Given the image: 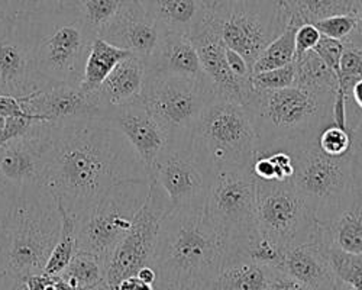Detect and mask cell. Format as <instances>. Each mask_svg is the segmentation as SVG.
Wrapping results in <instances>:
<instances>
[{
    "label": "cell",
    "instance_id": "obj_1",
    "mask_svg": "<svg viewBox=\"0 0 362 290\" xmlns=\"http://www.w3.org/2000/svg\"><path fill=\"white\" fill-rule=\"evenodd\" d=\"M144 180L141 158L109 120L45 124L41 185L76 221L115 186Z\"/></svg>",
    "mask_w": 362,
    "mask_h": 290
},
{
    "label": "cell",
    "instance_id": "obj_2",
    "mask_svg": "<svg viewBox=\"0 0 362 290\" xmlns=\"http://www.w3.org/2000/svg\"><path fill=\"white\" fill-rule=\"evenodd\" d=\"M229 258L225 237L203 208L171 211L161 222L151 266L156 290H207Z\"/></svg>",
    "mask_w": 362,
    "mask_h": 290
},
{
    "label": "cell",
    "instance_id": "obj_3",
    "mask_svg": "<svg viewBox=\"0 0 362 290\" xmlns=\"http://www.w3.org/2000/svg\"><path fill=\"white\" fill-rule=\"evenodd\" d=\"M334 92H312L300 87L255 91L244 105L257 134V154H288L317 139L335 124Z\"/></svg>",
    "mask_w": 362,
    "mask_h": 290
},
{
    "label": "cell",
    "instance_id": "obj_4",
    "mask_svg": "<svg viewBox=\"0 0 362 290\" xmlns=\"http://www.w3.org/2000/svg\"><path fill=\"white\" fill-rule=\"evenodd\" d=\"M59 231L57 200L41 183L15 187L0 240V270L18 280L44 273Z\"/></svg>",
    "mask_w": 362,
    "mask_h": 290
},
{
    "label": "cell",
    "instance_id": "obj_5",
    "mask_svg": "<svg viewBox=\"0 0 362 290\" xmlns=\"http://www.w3.org/2000/svg\"><path fill=\"white\" fill-rule=\"evenodd\" d=\"M31 40L35 74L44 89L80 86L84 66L96 35L74 6L19 13Z\"/></svg>",
    "mask_w": 362,
    "mask_h": 290
},
{
    "label": "cell",
    "instance_id": "obj_6",
    "mask_svg": "<svg viewBox=\"0 0 362 290\" xmlns=\"http://www.w3.org/2000/svg\"><path fill=\"white\" fill-rule=\"evenodd\" d=\"M187 149L210 183L222 171L251 168L258 142L244 106L215 96L193 124Z\"/></svg>",
    "mask_w": 362,
    "mask_h": 290
},
{
    "label": "cell",
    "instance_id": "obj_7",
    "mask_svg": "<svg viewBox=\"0 0 362 290\" xmlns=\"http://www.w3.org/2000/svg\"><path fill=\"white\" fill-rule=\"evenodd\" d=\"M293 183L319 224L334 221L354 199L351 153L342 157L325 154L317 139L291 153Z\"/></svg>",
    "mask_w": 362,
    "mask_h": 290
},
{
    "label": "cell",
    "instance_id": "obj_8",
    "mask_svg": "<svg viewBox=\"0 0 362 290\" xmlns=\"http://www.w3.org/2000/svg\"><path fill=\"white\" fill-rule=\"evenodd\" d=\"M209 22L252 70L257 58L288 26L290 16L281 0H221Z\"/></svg>",
    "mask_w": 362,
    "mask_h": 290
},
{
    "label": "cell",
    "instance_id": "obj_9",
    "mask_svg": "<svg viewBox=\"0 0 362 290\" xmlns=\"http://www.w3.org/2000/svg\"><path fill=\"white\" fill-rule=\"evenodd\" d=\"M204 215L225 237L229 248L228 260L245 257L247 245L258 231L252 170H226L210 180Z\"/></svg>",
    "mask_w": 362,
    "mask_h": 290
},
{
    "label": "cell",
    "instance_id": "obj_10",
    "mask_svg": "<svg viewBox=\"0 0 362 290\" xmlns=\"http://www.w3.org/2000/svg\"><path fill=\"white\" fill-rule=\"evenodd\" d=\"M149 190L148 180L125 182L110 189L96 205L76 221L77 251L99 257L105 266L131 229Z\"/></svg>",
    "mask_w": 362,
    "mask_h": 290
},
{
    "label": "cell",
    "instance_id": "obj_11",
    "mask_svg": "<svg viewBox=\"0 0 362 290\" xmlns=\"http://www.w3.org/2000/svg\"><path fill=\"white\" fill-rule=\"evenodd\" d=\"M216 95L209 80L183 77H145L139 102L168 137V145L187 147L197 116Z\"/></svg>",
    "mask_w": 362,
    "mask_h": 290
},
{
    "label": "cell",
    "instance_id": "obj_12",
    "mask_svg": "<svg viewBox=\"0 0 362 290\" xmlns=\"http://www.w3.org/2000/svg\"><path fill=\"white\" fill-rule=\"evenodd\" d=\"M257 228L283 250L319 240L320 224L293 183L255 179Z\"/></svg>",
    "mask_w": 362,
    "mask_h": 290
},
{
    "label": "cell",
    "instance_id": "obj_13",
    "mask_svg": "<svg viewBox=\"0 0 362 290\" xmlns=\"http://www.w3.org/2000/svg\"><path fill=\"white\" fill-rule=\"evenodd\" d=\"M149 190L134 216L131 229L117 244L105 266V283L115 290L119 282L136 276L139 269L153 261L163 219L171 212V203L156 179H149Z\"/></svg>",
    "mask_w": 362,
    "mask_h": 290
},
{
    "label": "cell",
    "instance_id": "obj_14",
    "mask_svg": "<svg viewBox=\"0 0 362 290\" xmlns=\"http://www.w3.org/2000/svg\"><path fill=\"white\" fill-rule=\"evenodd\" d=\"M40 91L25 22L21 15H6L0 19V95L21 99Z\"/></svg>",
    "mask_w": 362,
    "mask_h": 290
},
{
    "label": "cell",
    "instance_id": "obj_15",
    "mask_svg": "<svg viewBox=\"0 0 362 290\" xmlns=\"http://www.w3.org/2000/svg\"><path fill=\"white\" fill-rule=\"evenodd\" d=\"M149 179H156L164 189L171 203V211L204 207L209 182L193 161L187 147L167 145Z\"/></svg>",
    "mask_w": 362,
    "mask_h": 290
},
{
    "label": "cell",
    "instance_id": "obj_16",
    "mask_svg": "<svg viewBox=\"0 0 362 290\" xmlns=\"http://www.w3.org/2000/svg\"><path fill=\"white\" fill-rule=\"evenodd\" d=\"M25 110L49 124H63L84 118H103L96 92H84L80 86L57 84L19 99Z\"/></svg>",
    "mask_w": 362,
    "mask_h": 290
},
{
    "label": "cell",
    "instance_id": "obj_17",
    "mask_svg": "<svg viewBox=\"0 0 362 290\" xmlns=\"http://www.w3.org/2000/svg\"><path fill=\"white\" fill-rule=\"evenodd\" d=\"M164 33L145 12L139 0H128L100 29L98 37L146 62L158 47Z\"/></svg>",
    "mask_w": 362,
    "mask_h": 290
},
{
    "label": "cell",
    "instance_id": "obj_18",
    "mask_svg": "<svg viewBox=\"0 0 362 290\" xmlns=\"http://www.w3.org/2000/svg\"><path fill=\"white\" fill-rule=\"evenodd\" d=\"M103 118L109 120L124 134L141 158L149 178L158 157L168 145V137L154 116L136 100L129 105L107 109L103 113Z\"/></svg>",
    "mask_w": 362,
    "mask_h": 290
},
{
    "label": "cell",
    "instance_id": "obj_19",
    "mask_svg": "<svg viewBox=\"0 0 362 290\" xmlns=\"http://www.w3.org/2000/svg\"><path fill=\"white\" fill-rule=\"evenodd\" d=\"M190 40L199 54L202 69L216 95L244 106L254 92L252 83L239 80L232 73L226 62V45L215 28L207 21Z\"/></svg>",
    "mask_w": 362,
    "mask_h": 290
},
{
    "label": "cell",
    "instance_id": "obj_20",
    "mask_svg": "<svg viewBox=\"0 0 362 290\" xmlns=\"http://www.w3.org/2000/svg\"><path fill=\"white\" fill-rule=\"evenodd\" d=\"M45 124L37 122L26 135L0 145V180L16 189L41 183Z\"/></svg>",
    "mask_w": 362,
    "mask_h": 290
},
{
    "label": "cell",
    "instance_id": "obj_21",
    "mask_svg": "<svg viewBox=\"0 0 362 290\" xmlns=\"http://www.w3.org/2000/svg\"><path fill=\"white\" fill-rule=\"evenodd\" d=\"M146 77H183L207 80L194 44L186 35L164 34L156 51L145 62Z\"/></svg>",
    "mask_w": 362,
    "mask_h": 290
},
{
    "label": "cell",
    "instance_id": "obj_22",
    "mask_svg": "<svg viewBox=\"0 0 362 290\" xmlns=\"http://www.w3.org/2000/svg\"><path fill=\"white\" fill-rule=\"evenodd\" d=\"M280 270L312 290H337L339 283L319 241L286 250Z\"/></svg>",
    "mask_w": 362,
    "mask_h": 290
},
{
    "label": "cell",
    "instance_id": "obj_23",
    "mask_svg": "<svg viewBox=\"0 0 362 290\" xmlns=\"http://www.w3.org/2000/svg\"><path fill=\"white\" fill-rule=\"evenodd\" d=\"M164 34L192 37L209 21L210 11L200 0H139Z\"/></svg>",
    "mask_w": 362,
    "mask_h": 290
},
{
    "label": "cell",
    "instance_id": "obj_24",
    "mask_svg": "<svg viewBox=\"0 0 362 290\" xmlns=\"http://www.w3.org/2000/svg\"><path fill=\"white\" fill-rule=\"evenodd\" d=\"M146 77L145 62L135 55L124 58L105 79L96 91V96L103 109L117 108L139 100Z\"/></svg>",
    "mask_w": 362,
    "mask_h": 290
},
{
    "label": "cell",
    "instance_id": "obj_25",
    "mask_svg": "<svg viewBox=\"0 0 362 290\" xmlns=\"http://www.w3.org/2000/svg\"><path fill=\"white\" fill-rule=\"evenodd\" d=\"M317 241L325 247L362 255V192H354L351 205L334 221L320 224Z\"/></svg>",
    "mask_w": 362,
    "mask_h": 290
},
{
    "label": "cell",
    "instance_id": "obj_26",
    "mask_svg": "<svg viewBox=\"0 0 362 290\" xmlns=\"http://www.w3.org/2000/svg\"><path fill=\"white\" fill-rule=\"evenodd\" d=\"M271 267L247 257L228 260L207 290H267Z\"/></svg>",
    "mask_w": 362,
    "mask_h": 290
},
{
    "label": "cell",
    "instance_id": "obj_27",
    "mask_svg": "<svg viewBox=\"0 0 362 290\" xmlns=\"http://www.w3.org/2000/svg\"><path fill=\"white\" fill-rule=\"evenodd\" d=\"M131 54L125 50H120L107 41L96 37L90 47V52L84 66L83 80L80 89L90 93L96 92L110 71Z\"/></svg>",
    "mask_w": 362,
    "mask_h": 290
},
{
    "label": "cell",
    "instance_id": "obj_28",
    "mask_svg": "<svg viewBox=\"0 0 362 290\" xmlns=\"http://www.w3.org/2000/svg\"><path fill=\"white\" fill-rule=\"evenodd\" d=\"M362 79V51L345 42V50L339 62L338 87L334 102V121L337 125L349 131L348 125V102L355 83Z\"/></svg>",
    "mask_w": 362,
    "mask_h": 290
},
{
    "label": "cell",
    "instance_id": "obj_29",
    "mask_svg": "<svg viewBox=\"0 0 362 290\" xmlns=\"http://www.w3.org/2000/svg\"><path fill=\"white\" fill-rule=\"evenodd\" d=\"M290 23H316L335 15L354 13L361 0H281Z\"/></svg>",
    "mask_w": 362,
    "mask_h": 290
},
{
    "label": "cell",
    "instance_id": "obj_30",
    "mask_svg": "<svg viewBox=\"0 0 362 290\" xmlns=\"http://www.w3.org/2000/svg\"><path fill=\"white\" fill-rule=\"evenodd\" d=\"M294 86L312 92H337L338 77L316 51H309L294 60Z\"/></svg>",
    "mask_w": 362,
    "mask_h": 290
},
{
    "label": "cell",
    "instance_id": "obj_31",
    "mask_svg": "<svg viewBox=\"0 0 362 290\" xmlns=\"http://www.w3.org/2000/svg\"><path fill=\"white\" fill-rule=\"evenodd\" d=\"M62 276L77 289H92L105 283V263L90 253L76 251Z\"/></svg>",
    "mask_w": 362,
    "mask_h": 290
},
{
    "label": "cell",
    "instance_id": "obj_32",
    "mask_svg": "<svg viewBox=\"0 0 362 290\" xmlns=\"http://www.w3.org/2000/svg\"><path fill=\"white\" fill-rule=\"evenodd\" d=\"M57 207L62 215V231H59L58 241L47 261L44 273L48 276H57L62 273L70 263V260L77 251L76 238V219L63 208L62 203L57 202Z\"/></svg>",
    "mask_w": 362,
    "mask_h": 290
},
{
    "label": "cell",
    "instance_id": "obj_33",
    "mask_svg": "<svg viewBox=\"0 0 362 290\" xmlns=\"http://www.w3.org/2000/svg\"><path fill=\"white\" fill-rule=\"evenodd\" d=\"M296 29H297V25L288 23V26L284 29V31L257 58V62L252 66V74L280 69L294 63Z\"/></svg>",
    "mask_w": 362,
    "mask_h": 290
},
{
    "label": "cell",
    "instance_id": "obj_34",
    "mask_svg": "<svg viewBox=\"0 0 362 290\" xmlns=\"http://www.w3.org/2000/svg\"><path fill=\"white\" fill-rule=\"evenodd\" d=\"M128 0H73L81 21L96 37Z\"/></svg>",
    "mask_w": 362,
    "mask_h": 290
},
{
    "label": "cell",
    "instance_id": "obj_35",
    "mask_svg": "<svg viewBox=\"0 0 362 290\" xmlns=\"http://www.w3.org/2000/svg\"><path fill=\"white\" fill-rule=\"evenodd\" d=\"M322 247L335 276L352 289L362 290V255L351 254L335 247Z\"/></svg>",
    "mask_w": 362,
    "mask_h": 290
},
{
    "label": "cell",
    "instance_id": "obj_36",
    "mask_svg": "<svg viewBox=\"0 0 362 290\" xmlns=\"http://www.w3.org/2000/svg\"><path fill=\"white\" fill-rule=\"evenodd\" d=\"M319 149L332 157H342L351 153L352 149V135L349 131L342 127L332 124L326 127L319 138H317Z\"/></svg>",
    "mask_w": 362,
    "mask_h": 290
},
{
    "label": "cell",
    "instance_id": "obj_37",
    "mask_svg": "<svg viewBox=\"0 0 362 290\" xmlns=\"http://www.w3.org/2000/svg\"><path fill=\"white\" fill-rule=\"evenodd\" d=\"M296 81V66L294 63L268 70L262 73L252 74L251 83L255 91H280L287 89V87H293Z\"/></svg>",
    "mask_w": 362,
    "mask_h": 290
},
{
    "label": "cell",
    "instance_id": "obj_38",
    "mask_svg": "<svg viewBox=\"0 0 362 290\" xmlns=\"http://www.w3.org/2000/svg\"><path fill=\"white\" fill-rule=\"evenodd\" d=\"M355 25H356L355 13L329 16L315 23L322 37H326L330 40H338V41H345L352 34Z\"/></svg>",
    "mask_w": 362,
    "mask_h": 290
},
{
    "label": "cell",
    "instance_id": "obj_39",
    "mask_svg": "<svg viewBox=\"0 0 362 290\" xmlns=\"http://www.w3.org/2000/svg\"><path fill=\"white\" fill-rule=\"evenodd\" d=\"M71 5L73 0H5V9L11 16L29 12L52 11Z\"/></svg>",
    "mask_w": 362,
    "mask_h": 290
},
{
    "label": "cell",
    "instance_id": "obj_40",
    "mask_svg": "<svg viewBox=\"0 0 362 290\" xmlns=\"http://www.w3.org/2000/svg\"><path fill=\"white\" fill-rule=\"evenodd\" d=\"M345 50V42L338 40H330L326 37H322L319 44L315 47L313 51H316L322 60L329 66V69L335 73V76H339V62L341 55Z\"/></svg>",
    "mask_w": 362,
    "mask_h": 290
},
{
    "label": "cell",
    "instance_id": "obj_41",
    "mask_svg": "<svg viewBox=\"0 0 362 290\" xmlns=\"http://www.w3.org/2000/svg\"><path fill=\"white\" fill-rule=\"evenodd\" d=\"M322 38V34L319 33V29L315 26V23H303L297 26L296 29V35H294V42H296V58H300L301 55H305L309 51H313L315 47L319 44Z\"/></svg>",
    "mask_w": 362,
    "mask_h": 290
},
{
    "label": "cell",
    "instance_id": "obj_42",
    "mask_svg": "<svg viewBox=\"0 0 362 290\" xmlns=\"http://www.w3.org/2000/svg\"><path fill=\"white\" fill-rule=\"evenodd\" d=\"M352 173H354V187L356 192H362V120L356 127L352 128Z\"/></svg>",
    "mask_w": 362,
    "mask_h": 290
},
{
    "label": "cell",
    "instance_id": "obj_43",
    "mask_svg": "<svg viewBox=\"0 0 362 290\" xmlns=\"http://www.w3.org/2000/svg\"><path fill=\"white\" fill-rule=\"evenodd\" d=\"M267 290H312L280 269H271Z\"/></svg>",
    "mask_w": 362,
    "mask_h": 290
},
{
    "label": "cell",
    "instance_id": "obj_44",
    "mask_svg": "<svg viewBox=\"0 0 362 290\" xmlns=\"http://www.w3.org/2000/svg\"><path fill=\"white\" fill-rule=\"evenodd\" d=\"M226 62L232 70V73L239 79L243 80L245 83H251V79H252V70L250 67V64L247 63L245 58L238 54L236 51L230 50L226 47Z\"/></svg>",
    "mask_w": 362,
    "mask_h": 290
},
{
    "label": "cell",
    "instance_id": "obj_45",
    "mask_svg": "<svg viewBox=\"0 0 362 290\" xmlns=\"http://www.w3.org/2000/svg\"><path fill=\"white\" fill-rule=\"evenodd\" d=\"M0 115H4L5 118H9V116H28V118H40V116L28 113L18 98L2 96V95H0ZM40 120H42V118H40Z\"/></svg>",
    "mask_w": 362,
    "mask_h": 290
},
{
    "label": "cell",
    "instance_id": "obj_46",
    "mask_svg": "<svg viewBox=\"0 0 362 290\" xmlns=\"http://www.w3.org/2000/svg\"><path fill=\"white\" fill-rule=\"evenodd\" d=\"M13 192H15V187L0 180V240H2V232H4L5 221L11 208Z\"/></svg>",
    "mask_w": 362,
    "mask_h": 290
},
{
    "label": "cell",
    "instance_id": "obj_47",
    "mask_svg": "<svg viewBox=\"0 0 362 290\" xmlns=\"http://www.w3.org/2000/svg\"><path fill=\"white\" fill-rule=\"evenodd\" d=\"M22 282H23L26 290H57L55 289V276H48L45 273L25 277Z\"/></svg>",
    "mask_w": 362,
    "mask_h": 290
},
{
    "label": "cell",
    "instance_id": "obj_48",
    "mask_svg": "<svg viewBox=\"0 0 362 290\" xmlns=\"http://www.w3.org/2000/svg\"><path fill=\"white\" fill-rule=\"evenodd\" d=\"M354 13H355V18H356L355 29L344 42H346V44L358 48L359 51H362V0L358 4Z\"/></svg>",
    "mask_w": 362,
    "mask_h": 290
},
{
    "label": "cell",
    "instance_id": "obj_49",
    "mask_svg": "<svg viewBox=\"0 0 362 290\" xmlns=\"http://www.w3.org/2000/svg\"><path fill=\"white\" fill-rule=\"evenodd\" d=\"M115 290H156V287L149 283H145L138 276H131L119 282Z\"/></svg>",
    "mask_w": 362,
    "mask_h": 290
},
{
    "label": "cell",
    "instance_id": "obj_50",
    "mask_svg": "<svg viewBox=\"0 0 362 290\" xmlns=\"http://www.w3.org/2000/svg\"><path fill=\"white\" fill-rule=\"evenodd\" d=\"M0 290H26L22 280H18L0 270Z\"/></svg>",
    "mask_w": 362,
    "mask_h": 290
},
{
    "label": "cell",
    "instance_id": "obj_51",
    "mask_svg": "<svg viewBox=\"0 0 362 290\" xmlns=\"http://www.w3.org/2000/svg\"><path fill=\"white\" fill-rule=\"evenodd\" d=\"M136 276L141 279V280H144L145 283H149V284H153V286H156V282H157V273H156V270H154V267L153 266H144L142 269H139V272L136 273Z\"/></svg>",
    "mask_w": 362,
    "mask_h": 290
},
{
    "label": "cell",
    "instance_id": "obj_52",
    "mask_svg": "<svg viewBox=\"0 0 362 290\" xmlns=\"http://www.w3.org/2000/svg\"><path fill=\"white\" fill-rule=\"evenodd\" d=\"M351 98L354 103L362 110V79H359L351 91Z\"/></svg>",
    "mask_w": 362,
    "mask_h": 290
},
{
    "label": "cell",
    "instance_id": "obj_53",
    "mask_svg": "<svg viewBox=\"0 0 362 290\" xmlns=\"http://www.w3.org/2000/svg\"><path fill=\"white\" fill-rule=\"evenodd\" d=\"M200 2H202L209 11H212V9L219 4V0H200Z\"/></svg>",
    "mask_w": 362,
    "mask_h": 290
},
{
    "label": "cell",
    "instance_id": "obj_54",
    "mask_svg": "<svg viewBox=\"0 0 362 290\" xmlns=\"http://www.w3.org/2000/svg\"><path fill=\"white\" fill-rule=\"evenodd\" d=\"M8 15L6 9H5V0H0V19L5 18Z\"/></svg>",
    "mask_w": 362,
    "mask_h": 290
},
{
    "label": "cell",
    "instance_id": "obj_55",
    "mask_svg": "<svg viewBox=\"0 0 362 290\" xmlns=\"http://www.w3.org/2000/svg\"><path fill=\"white\" fill-rule=\"evenodd\" d=\"M5 121H6V118L4 115H0V138H2V134H4V128H5ZM2 144V142H0Z\"/></svg>",
    "mask_w": 362,
    "mask_h": 290
},
{
    "label": "cell",
    "instance_id": "obj_56",
    "mask_svg": "<svg viewBox=\"0 0 362 290\" xmlns=\"http://www.w3.org/2000/svg\"><path fill=\"white\" fill-rule=\"evenodd\" d=\"M84 290H112L106 283H103V284H99V286H96V287H92V289H84Z\"/></svg>",
    "mask_w": 362,
    "mask_h": 290
},
{
    "label": "cell",
    "instance_id": "obj_57",
    "mask_svg": "<svg viewBox=\"0 0 362 290\" xmlns=\"http://www.w3.org/2000/svg\"><path fill=\"white\" fill-rule=\"evenodd\" d=\"M337 290H355V289H352L351 286H348V284H345V283H342V282L339 280V283H338V287H337Z\"/></svg>",
    "mask_w": 362,
    "mask_h": 290
},
{
    "label": "cell",
    "instance_id": "obj_58",
    "mask_svg": "<svg viewBox=\"0 0 362 290\" xmlns=\"http://www.w3.org/2000/svg\"><path fill=\"white\" fill-rule=\"evenodd\" d=\"M0 145H2V144H0Z\"/></svg>",
    "mask_w": 362,
    "mask_h": 290
},
{
    "label": "cell",
    "instance_id": "obj_59",
    "mask_svg": "<svg viewBox=\"0 0 362 290\" xmlns=\"http://www.w3.org/2000/svg\"><path fill=\"white\" fill-rule=\"evenodd\" d=\"M219 2H221V0H219Z\"/></svg>",
    "mask_w": 362,
    "mask_h": 290
}]
</instances>
